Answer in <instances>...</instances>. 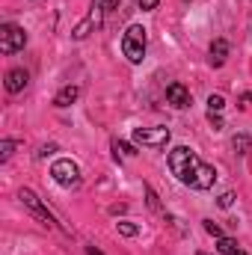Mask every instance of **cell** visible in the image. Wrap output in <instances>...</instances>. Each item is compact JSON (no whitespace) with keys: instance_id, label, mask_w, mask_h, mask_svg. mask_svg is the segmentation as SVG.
Masks as SVG:
<instances>
[{"instance_id":"6","label":"cell","mask_w":252,"mask_h":255,"mask_svg":"<svg viewBox=\"0 0 252 255\" xmlns=\"http://www.w3.org/2000/svg\"><path fill=\"white\" fill-rule=\"evenodd\" d=\"M166 101H169L175 110H184V107H190V89L184 83H169V86H166Z\"/></svg>"},{"instance_id":"29","label":"cell","mask_w":252,"mask_h":255,"mask_svg":"<svg viewBox=\"0 0 252 255\" xmlns=\"http://www.w3.org/2000/svg\"><path fill=\"white\" fill-rule=\"evenodd\" d=\"M199 255H205V253H199Z\"/></svg>"},{"instance_id":"14","label":"cell","mask_w":252,"mask_h":255,"mask_svg":"<svg viewBox=\"0 0 252 255\" xmlns=\"http://www.w3.org/2000/svg\"><path fill=\"white\" fill-rule=\"evenodd\" d=\"M217 250L223 255H235L241 247H238V241H232V238H217Z\"/></svg>"},{"instance_id":"8","label":"cell","mask_w":252,"mask_h":255,"mask_svg":"<svg viewBox=\"0 0 252 255\" xmlns=\"http://www.w3.org/2000/svg\"><path fill=\"white\" fill-rule=\"evenodd\" d=\"M27 83H30V74H27L24 68H12V71H6V92L18 95L21 89H27Z\"/></svg>"},{"instance_id":"5","label":"cell","mask_w":252,"mask_h":255,"mask_svg":"<svg viewBox=\"0 0 252 255\" xmlns=\"http://www.w3.org/2000/svg\"><path fill=\"white\" fill-rule=\"evenodd\" d=\"M18 199H21V202H24V205H27V208H30V211H33V214L39 217V220H42V226H48V229H54V217L48 214V208L42 205V199H39L36 193H33V190H27V187H24V190L18 193Z\"/></svg>"},{"instance_id":"22","label":"cell","mask_w":252,"mask_h":255,"mask_svg":"<svg viewBox=\"0 0 252 255\" xmlns=\"http://www.w3.org/2000/svg\"><path fill=\"white\" fill-rule=\"evenodd\" d=\"M217 205H220V208H232V205H235V193H223V196L217 199Z\"/></svg>"},{"instance_id":"30","label":"cell","mask_w":252,"mask_h":255,"mask_svg":"<svg viewBox=\"0 0 252 255\" xmlns=\"http://www.w3.org/2000/svg\"><path fill=\"white\" fill-rule=\"evenodd\" d=\"M187 3H190V0H187Z\"/></svg>"},{"instance_id":"20","label":"cell","mask_w":252,"mask_h":255,"mask_svg":"<svg viewBox=\"0 0 252 255\" xmlns=\"http://www.w3.org/2000/svg\"><path fill=\"white\" fill-rule=\"evenodd\" d=\"M113 148H116V157H119V151L127 154V157H133V154H136V151H133V145H127V142H122V139H113Z\"/></svg>"},{"instance_id":"7","label":"cell","mask_w":252,"mask_h":255,"mask_svg":"<svg viewBox=\"0 0 252 255\" xmlns=\"http://www.w3.org/2000/svg\"><path fill=\"white\" fill-rule=\"evenodd\" d=\"M214 181H217V169H214V166H208V163H199V169H196V175H193V184H190V187H196V190H211V187H214Z\"/></svg>"},{"instance_id":"12","label":"cell","mask_w":252,"mask_h":255,"mask_svg":"<svg viewBox=\"0 0 252 255\" xmlns=\"http://www.w3.org/2000/svg\"><path fill=\"white\" fill-rule=\"evenodd\" d=\"M104 12H107L104 0H92V12H89V21H92V27H95V30L101 27V21H104Z\"/></svg>"},{"instance_id":"11","label":"cell","mask_w":252,"mask_h":255,"mask_svg":"<svg viewBox=\"0 0 252 255\" xmlns=\"http://www.w3.org/2000/svg\"><path fill=\"white\" fill-rule=\"evenodd\" d=\"M77 95H80V89H77L74 83H68V86H63V89L54 95V107H71V104L77 101Z\"/></svg>"},{"instance_id":"17","label":"cell","mask_w":252,"mask_h":255,"mask_svg":"<svg viewBox=\"0 0 252 255\" xmlns=\"http://www.w3.org/2000/svg\"><path fill=\"white\" fill-rule=\"evenodd\" d=\"M116 229H119V235H125V238H136V235H139V226H133V223H127V220H119Z\"/></svg>"},{"instance_id":"13","label":"cell","mask_w":252,"mask_h":255,"mask_svg":"<svg viewBox=\"0 0 252 255\" xmlns=\"http://www.w3.org/2000/svg\"><path fill=\"white\" fill-rule=\"evenodd\" d=\"M145 202H148V208H151L154 214H163V217H166V211H163V205H160V199H157V193L151 190L148 184H145Z\"/></svg>"},{"instance_id":"9","label":"cell","mask_w":252,"mask_h":255,"mask_svg":"<svg viewBox=\"0 0 252 255\" xmlns=\"http://www.w3.org/2000/svg\"><path fill=\"white\" fill-rule=\"evenodd\" d=\"M122 54H125L133 65L142 63V57H145V42H136V39L125 36V39H122Z\"/></svg>"},{"instance_id":"16","label":"cell","mask_w":252,"mask_h":255,"mask_svg":"<svg viewBox=\"0 0 252 255\" xmlns=\"http://www.w3.org/2000/svg\"><path fill=\"white\" fill-rule=\"evenodd\" d=\"M15 148H18V142H15V139H3V142H0V160L6 163V160L15 154Z\"/></svg>"},{"instance_id":"19","label":"cell","mask_w":252,"mask_h":255,"mask_svg":"<svg viewBox=\"0 0 252 255\" xmlns=\"http://www.w3.org/2000/svg\"><path fill=\"white\" fill-rule=\"evenodd\" d=\"M223 107H226V98H223V95H211V98H208V110H211V113H220Z\"/></svg>"},{"instance_id":"28","label":"cell","mask_w":252,"mask_h":255,"mask_svg":"<svg viewBox=\"0 0 252 255\" xmlns=\"http://www.w3.org/2000/svg\"><path fill=\"white\" fill-rule=\"evenodd\" d=\"M235 255H247V253H244V250H238V253H235Z\"/></svg>"},{"instance_id":"15","label":"cell","mask_w":252,"mask_h":255,"mask_svg":"<svg viewBox=\"0 0 252 255\" xmlns=\"http://www.w3.org/2000/svg\"><path fill=\"white\" fill-rule=\"evenodd\" d=\"M232 148H235L238 154H247V151H250V136H247V133H238V136L232 139Z\"/></svg>"},{"instance_id":"4","label":"cell","mask_w":252,"mask_h":255,"mask_svg":"<svg viewBox=\"0 0 252 255\" xmlns=\"http://www.w3.org/2000/svg\"><path fill=\"white\" fill-rule=\"evenodd\" d=\"M133 142L145 145V148H163L169 142V128H136Z\"/></svg>"},{"instance_id":"25","label":"cell","mask_w":252,"mask_h":255,"mask_svg":"<svg viewBox=\"0 0 252 255\" xmlns=\"http://www.w3.org/2000/svg\"><path fill=\"white\" fill-rule=\"evenodd\" d=\"M57 151V145L51 142V145H42V151H39V157H45V154H54Z\"/></svg>"},{"instance_id":"23","label":"cell","mask_w":252,"mask_h":255,"mask_svg":"<svg viewBox=\"0 0 252 255\" xmlns=\"http://www.w3.org/2000/svg\"><path fill=\"white\" fill-rule=\"evenodd\" d=\"M208 122L214 125V130H220V128H223V119H220V113H211V110H208Z\"/></svg>"},{"instance_id":"21","label":"cell","mask_w":252,"mask_h":255,"mask_svg":"<svg viewBox=\"0 0 252 255\" xmlns=\"http://www.w3.org/2000/svg\"><path fill=\"white\" fill-rule=\"evenodd\" d=\"M205 232H208V235H214V238H226V235H223V229H220L214 220H205Z\"/></svg>"},{"instance_id":"18","label":"cell","mask_w":252,"mask_h":255,"mask_svg":"<svg viewBox=\"0 0 252 255\" xmlns=\"http://www.w3.org/2000/svg\"><path fill=\"white\" fill-rule=\"evenodd\" d=\"M125 36H130V39H136V42H145V27H142V24H130Z\"/></svg>"},{"instance_id":"3","label":"cell","mask_w":252,"mask_h":255,"mask_svg":"<svg viewBox=\"0 0 252 255\" xmlns=\"http://www.w3.org/2000/svg\"><path fill=\"white\" fill-rule=\"evenodd\" d=\"M27 45V33L18 27V24H3L0 27V54H15Z\"/></svg>"},{"instance_id":"27","label":"cell","mask_w":252,"mask_h":255,"mask_svg":"<svg viewBox=\"0 0 252 255\" xmlns=\"http://www.w3.org/2000/svg\"><path fill=\"white\" fill-rule=\"evenodd\" d=\"M86 255H101V253H98L95 247H86Z\"/></svg>"},{"instance_id":"1","label":"cell","mask_w":252,"mask_h":255,"mask_svg":"<svg viewBox=\"0 0 252 255\" xmlns=\"http://www.w3.org/2000/svg\"><path fill=\"white\" fill-rule=\"evenodd\" d=\"M199 157H196V151L187 148V145H175L172 151H169V169H172V175L181 181V184H193V175H196V169H199Z\"/></svg>"},{"instance_id":"26","label":"cell","mask_w":252,"mask_h":255,"mask_svg":"<svg viewBox=\"0 0 252 255\" xmlns=\"http://www.w3.org/2000/svg\"><path fill=\"white\" fill-rule=\"evenodd\" d=\"M241 101H244V104H250V107H252V92H247V95H241Z\"/></svg>"},{"instance_id":"2","label":"cell","mask_w":252,"mask_h":255,"mask_svg":"<svg viewBox=\"0 0 252 255\" xmlns=\"http://www.w3.org/2000/svg\"><path fill=\"white\" fill-rule=\"evenodd\" d=\"M51 178H54L60 187L71 190V187H77V184H80V166H77L74 160L63 157V160H57V163L51 166Z\"/></svg>"},{"instance_id":"10","label":"cell","mask_w":252,"mask_h":255,"mask_svg":"<svg viewBox=\"0 0 252 255\" xmlns=\"http://www.w3.org/2000/svg\"><path fill=\"white\" fill-rule=\"evenodd\" d=\"M226 60H229V42L226 39H214V45H211V65L220 68V65H226Z\"/></svg>"},{"instance_id":"24","label":"cell","mask_w":252,"mask_h":255,"mask_svg":"<svg viewBox=\"0 0 252 255\" xmlns=\"http://www.w3.org/2000/svg\"><path fill=\"white\" fill-rule=\"evenodd\" d=\"M157 3H160V0H139V9L151 12V9H157Z\"/></svg>"}]
</instances>
